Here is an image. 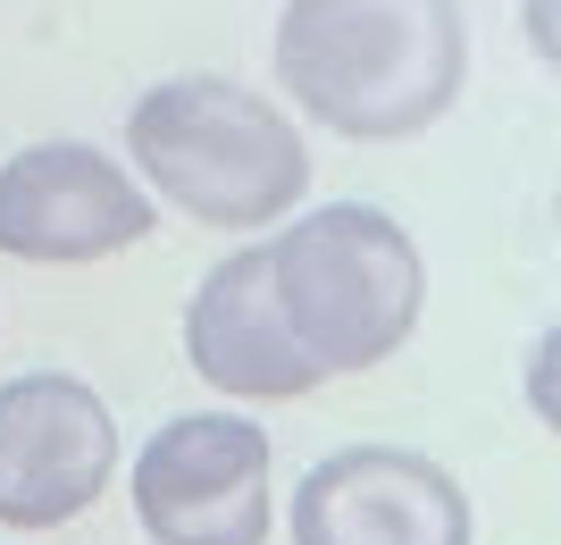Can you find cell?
Wrapping results in <instances>:
<instances>
[{"instance_id":"cell-1","label":"cell","mask_w":561,"mask_h":545,"mask_svg":"<svg viewBox=\"0 0 561 545\" xmlns=\"http://www.w3.org/2000/svg\"><path fill=\"white\" fill-rule=\"evenodd\" d=\"M268 59L294 110L319 126L352 143H402L461 101L469 34L461 0H285Z\"/></svg>"},{"instance_id":"cell-2","label":"cell","mask_w":561,"mask_h":545,"mask_svg":"<svg viewBox=\"0 0 561 545\" xmlns=\"http://www.w3.org/2000/svg\"><path fill=\"white\" fill-rule=\"evenodd\" d=\"M135 185L193 227H277L310 193V143L268 93L227 76H168L126 110Z\"/></svg>"},{"instance_id":"cell-3","label":"cell","mask_w":561,"mask_h":545,"mask_svg":"<svg viewBox=\"0 0 561 545\" xmlns=\"http://www.w3.org/2000/svg\"><path fill=\"white\" fill-rule=\"evenodd\" d=\"M268 294L319 378H360L411 344L427 269L402 218H386L377 202H328L285 218V236L268 243Z\"/></svg>"},{"instance_id":"cell-4","label":"cell","mask_w":561,"mask_h":545,"mask_svg":"<svg viewBox=\"0 0 561 545\" xmlns=\"http://www.w3.org/2000/svg\"><path fill=\"white\" fill-rule=\"evenodd\" d=\"M135 521L151 545H268V428L176 411L135 453Z\"/></svg>"},{"instance_id":"cell-5","label":"cell","mask_w":561,"mask_h":545,"mask_svg":"<svg viewBox=\"0 0 561 545\" xmlns=\"http://www.w3.org/2000/svg\"><path fill=\"white\" fill-rule=\"evenodd\" d=\"M160 227V202L93 143H34L0 160V252L34 269H76L135 252Z\"/></svg>"},{"instance_id":"cell-6","label":"cell","mask_w":561,"mask_h":545,"mask_svg":"<svg viewBox=\"0 0 561 545\" xmlns=\"http://www.w3.org/2000/svg\"><path fill=\"white\" fill-rule=\"evenodd\" d=\"M117 470V420L84 378L25 370L0 386V521L9 529H68L93 512Z\"/></svg>"},{"instance_id":"cell-7","label":"cell","mask_w":561,"mask_h":545,"mask_svg":"<svg viewBox=\"0 0 561 545\" xmlns=\"http://www.w3.org/2000/svg\"><path fill=\"white\" fill-rule=\"evenodd\" d=\"M294 545H469V496L411 445H344L294 487Z\"/></svg>"},{"instance_id":"cell-8","label":"cell","mask_w":561,"mask_h":545,"mask_svg":"<svg viewBox=\"0 0 561 545\" xmlns=\"http://www.w3.org/2000/svg\"><path fill=\"white\" fill-rule=\"evenodd\" d=\"M185 361L193 378L234 395V404H294L319 386V370L302 361L294 328L277 319V294H268V243H243L210 277L193 285L185 303Z\"/></svg>"},{"instance_id":"cell-9","label":"cell","mask_w":561,"mask_h":545,"mask_svg":"<svg viewBox=\"0 0 561 545\" xmlns=\"http://www.w3.org/2000/svg\"><path fill=\"white\" fill-rule=\"evenodd\" d=\"M545 9H553V0H528V34H537V50L553 59V18H545Z\"/></svg>"}]
</instances>
